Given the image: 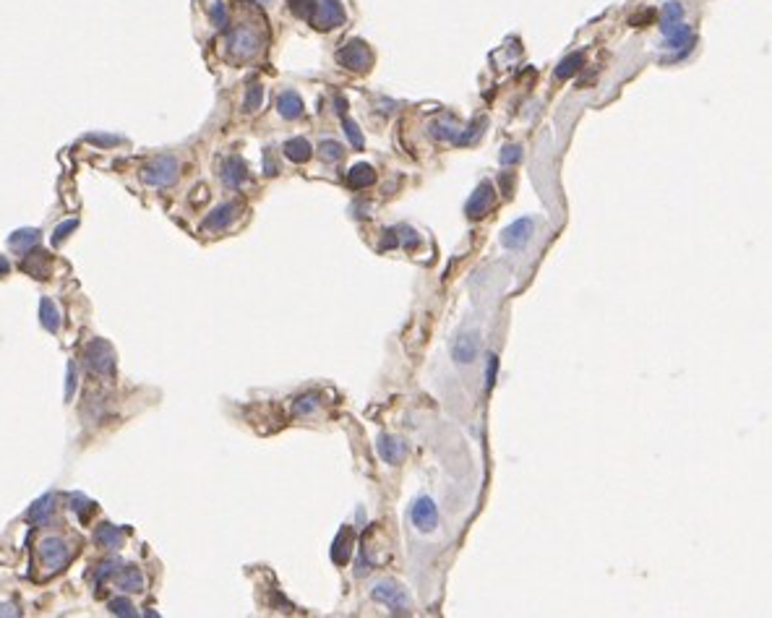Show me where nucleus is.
Here are the masks:
<instances>
[{
    "instance_id": "1",
    "label": "nucleus",
    "mask_w": 772,
    "mask_h": 618,
    "mask_svg": "<svg viewBox=\"0 0 772 618\" xmlns=\"http://www.w3.org/2000/svg\"><path fill=\"white\" fill-rule=\"evenodd\" d=\"M178 172H181V164L175 157L159 154L141 167V183L152 186V188H167L178 181Z\"/></svg>"
},
{
    "instance_id": "2",
    "label": "nucleus",
    "mask_w": 772,
    "mask_h": 618,
    "mask_svg": "<svg viewBox=\"0 0 772 618\" xmlns=\"http://www.w3.org/2000/svg\"><path fill=\"white\" fill-rule=\"evenodd\" d=\"M84 363L86 368L92 370V373H97V376H115V365H118L112 344L107 339H102V337H95V339L86 342Z\"/></svg>"
},
{
    "instance_id": "3",
    "label": "nucleus",
    "mask_w": 772,
    "mask_h": 618,
    "mask_svg": "<svg viewBox=\"0 0 772 618\" xmlns=\"http://www.w3.org/2000/svg\"><path fill=\"white\" fill-rule=\"evenodd\" d=\"M40 558H42L47 574H58L71 564L73 548H71L68 540H63L58 535H47V538L40 540Z\"/></svg>"
},
{
    "instance_id": "4",
    "label": "nucleus",
    "mask_w": 772,
    "mask_h": 618,
    "mask_svg": "<svg viewBox=\"0 0 772 618\" xmlns=\"http://www.w3.org/2000/svg\"><path fill=\"white\" fill-rule=\"evenodd\" d=\"M337 63L342 68L352 71V73H363L373 66V52L363 40H350V42H342L339 50H337Z\"/></svg>"
},
{
    "instance_id": "5",
    "label": "nucleus",
    "mask_w": 772,
    "mask_h": 618,
    "mask_svg": "<svg viewBox=\"0 0 772 618\" xmlns=\"http://www.w3.org/2000/svg\"><path fill=\"white\" fill-rule=\"evenodd\" d=\"M370 598L376 602H381V605H386V608H392V613H407V610H410V598H407V593H404L397 582H392V579L378 582L376 587L370 590Z\"/></svg>"
},
{
    "instance_id": "6",
    "label": "nucleus",
    "mask_w": 772,
    "mask_h": 618,
    "mask_svg": "<svg viewBox=\"0 0 772 618\" xmlns=\"http://www.w3.org/2000/svg\"><path fill=\"white\" fill-rule=\"evenodd\" d=\"M227 47H230V55L235 61H248L258 52L261 47V40H258L256 29L251 26H238L230 32V40H227Z\"/></svg>"
},
{
    "instance_id": "7",
    "label": "nucleus",
    "mask_w": 772,
    "mask_h": 618,
    "mask_svg": "<svg viewBox=\"0 0 772 618\" xmlns=\"http://www.w3.org/2000/svg\"><path fill=\"white\" fill-rule=\"evenodd\" d=\"M493 198H496L493 183L490 181L478 183V188L472 190L470 198H467V204H464V214L470 217V219H483V217L488 214L490 206H493Z\"/></svg>"
},
{
    "instance_id": "8",
    "label": "nucleus",
    "mask_w": 772,
    "mask_h": 618,
    "mask_svg": "<svg viewBox=\"0 0 772 618\" xmlns=\"http://www.w3.org/2000/svg\"><path fill=\"white\" fill-rule=\"evenodd\" d=\"M663 37H665V40H663V47L676 52V55H673V61L689 55L692 47H694V29H692L687 21H681V24H676L673 29H668Z\"/></svg>"
},
{
    "instance_id": "9",
    "label": "nucleus",
    "mask_w": 772,
    "mask_h": 618,
    "mask_svg": "<svg viewBox=\"0 0 772 618\" xmlns=\"http://www.w3.org/2000/svg\"><path fill=\"white\" fill-rule=\"evenodd\" d=\"M310 24L321 29V32H329V29H337V26L344 24V8L339 0H318L316 3V13H313V21Z\"/></svg>"
},
{
    "instance_id": "10",
    "label": "nucleus",
    "mask_w": 772,
    "mask_h": 618,
    "mask_svg": "<svg viewBox=\"0 0 772 618\" xmlns=\"http://www.w3.org/2000/svg\"><path fill=\"white\" fill-rule=\"evenodd\" d=\"M410 519L421 533H433L438 527V507L433 504V498L428 496L418 498L410 507Z\"/></svg>"
},
{
    "instance_id": "11",
    "label": "nucleus",
    "mask_w": 772,
    "mask_h": 618,
    "mask_svg": "<svg viewBox=\"0 0 772 618\" xmlns=\"http://www.w3.org/2000/svg\"><path fill=\"white\" fill-rule=\"evenodd\" d=\"M241 214V204L238 201H227V204H219L217 209H212L206 219L201 222V230L204 232H222L227 230L235 219Z\"/></svg>"
},
{
    "instance_id": "12",
    "label": "nucleus",
    "mask_w": 772,
    "mask_h": 618,
    "mask_svg": "<svg viewBox=\"0 0 772 618\" xmlns=\"http://www.w3.org/2000/svg\"><path fill=\"white\" fill-rule=\"evenodd\" d=\"M532 230H535L532 217H519V219H514L507 230L501 232V246H504V248H512V250L524 248L532 238Z\"/></svg>"
},
{
    "instance_id": "13",
    "label": "nucleus",
    "mask_w": 772,
    "mask_h": 618,
    "mask_svg": "<svg viewBox=\"0 0 772 618\" xmlns=\"http://www.w3.org/2000/svg\"><path fill=\"white\" fill-rule=\"evenodd\" d=\"M478 352H481V337H478V332H462V334H457V339L452 342V358H454V363H459V365L472 363L478 358Z\"/></svg>"
},
{
    "instance_id": "14",
    "label": "nucleus",
    "mask_w": 772,
    "mask_h": 618,
    "mask_svg": "<svg viewBox=\"0 0 772 618\" xmlns=\"http://www.w3.org/2000/svg\"><path fill=\"white\" fill-rule=\"evenodd\" d=\"M219 178H222V183L227 186V188H232V190L243 188V186L248 183V164L243 162V159L238 154H230L222 162Z\"/></svg>"
},
{
    "instance_id": "15",
    "label": "nucleus",
    "mask_w": 772,
    "mask_h": 618,
    "mask_svg": "<svg viewBox=\"0 0 772 618\" xmlns=\"http://www.w3.org/2000/svg\"><path fill=\"white\" fill-rule=\"evenodd\" d=\"M21 269H24L29 277H35V279H47L52 272V253L40 250L35 246L32 250H26L24 261H21Z\"/></svg>"
},
{
    "instance_id": "16",
    "label": "nucleus",
    "mask_w": 772,
    "mask_h": 618,
    "mask_svg": "<svg viewBox=\"0 0 772 618\" xmlns=\"http://www.w3.org/2000/svg\"><path fill=\"white\" fill-rule=\"evenodd\" d=\"M52 511H55V493H52V490H47L44 496H40L35 501V504H32V507L26 509L24 519L29 524H47V522H50Z\"/></svg>"
},
{
    "instance_id": "17",
    "label": "nucleus",
    "mask_w": 772,
    "mask_h": 618,
    "mask_svg": "<svg viewBox=\"0 0 772 618\" xmlns=\"http://www.w3.org/2000/svg\"><path fill=\"white\" fill-rule=\"evenodd\" d=\"M303 99L298 92H292V89H284V92H279L277 95V112H279V118L282 121H298L303 115Z\"/></svg>"
},
{
    "instance_id": "18",
    "label": "nucleus",
    "mask_w": 772,
    "mask_h": 618,
    "mask_svg": "<svg viewBox=\"0 0 772 618\" xmlns=\"http://www.w3.org/2000/svg\"><path fill=\"white\" fill-rule=\"evenodd\" d=\"M376 449H378V456H381L386 464H399L404 459V454H407V447H404L399 438L389 436V433H381V436H378Z\"/></svg>"
},
{
    "instance_id": "19",
    "label": "nucleus",
    "mask_w": 772,
    "mask_h": 618,
    "mask_svg": "<svg viewBox=\"0 0 772 618\" xmlns=\"http://www.w3.org/2000/svg\"><path fill=\"white\" fill-rule=\"evenodd\" d=\"M123 540H126V530H123V527H115V524H110V522H102L95 530V543L97 545H102V548L118 550L123 545Z\"/></svg>"
},
{
    "instance_id": "20",
    "label": "nucleus",
    "mask_w": 772,
    "mask_h": 618,
    "mask_svg": "<svg viewBox=\"0 0 772 618\" xmlns=\"http://www.w3.org/2000/svg\"><path fill=\"white\" fill-rule=\"evenodd\" d=\"M115 584L123 593H144V574L138 566H121L115 574Z\"/></svg>"
},
{
    "instance_id": "21",
    "label": "nucleus",
    "mask_w": 772,
    "mask_h": 618,
    "mask_svg": "<svg viewBox=\"0 0 772 618\" xmlns=\"http://www.w3.org/2000/svg\"><path fill=\"white\" fill-rule=\"evenodd\" d=\"M40 238H42V232L37 230V227H21V230L11 232L8 246L16 253H26V250H32L40 243Z\"/></svg>"
},
{
    "instance_id": "22",
    "label": "nucleus",
    "mask_w": 772,
    "mask_h": 618,
    "mask_svg": "<svg viewBox=\"0 0 772 618\" xmlns=\"http://www.w3.org/2000/svg\"><path fill=\"white\" fill-rule=\"evenodd\" d=\"M310 154H313V146H310L308 138L295 136V138H290V141H284V157H287L290 162H295V164L308 162Z\"/></svg>"
},
{
    "instance_id": "23",
    "label": "nucleus",
    "mask_w": 772,
    "mask_h": 618,
    "mask_svg": "<svg viewBox=\"0 0 772 618\" xmlns=\"http://www.w3.org/2000/svg\"><path fill=\"white\" fill-rule=\"evenodd\" d=\"M40 324H42V329L44 332H50V334H58V329H61V324H63L61 310H58V305H55L50 298H42V301H40Z\"/></svg>"
},
{
    "instance_id": "24",
    "label": "nucleus",
    "mask_w": 772,
    "mask_h": 618,
    "mask_svg": "<svg viewBox=\"0 0 772 618\" xmlns=\"http://www.w3.org/2000/svg\"><path fill=\"white\" fill-rule=\"evenodd\" d=\"M376 183V170L370 167V164L361 162V164H355L350 172H347V186L355 190H363V188H368V186H373Z\"/></svg>"
},
{
    "instance_id": "25",
    "label": "nucleus",
    "mask_w": 772,
    "mask_h": 618,
    "mask_svg": "<svg viewBox=\"0 0 772 618\" xmlns=\"http://www.w3.org/2000/svg\"><path fill=\"white\" fill-rule=\"evenodd\" d=\"M684 21V6L678 0H668L665 6L661 8V32L665 35L668 29H673L676 24Z\"/></svg>"
},
{
    "instance_id": "26",
    "label": "nucleus",
    "mask_w": 772,
    "mask_h": 618,
    "mask_svg": "<svg viewBox=\"0 0 772 618\" xmlns=\"http://www.w3.org/2000/svg\"><path fill=\"white\" fill-rule=\"evenodd\" d=\"M350 553H352V530H350V527H344L342 533L337 535L334 548H332V561L342 566V564H347V561H350Z\"/></svg>"
},
{
    "instance_id": "27",
    "label": "nucleus",
    "mask_w": 772,
    "mask_h": 618,
    "mask_svg": "<svg viewBox=\"0 0 772 618\" xmlns=\"http://www.w3.org/2000/svg\"><path fill=\"white\" fill-rule=\"evenodd\" d=\"M582 66H584V52H572V55H567V58L556 66V78L558 81H567V78H572L574 73H579Z\"/></svg>"
},
{
    "instance_id": "28",
    "label": "nucleus",
    "mask_w": 772,
    "mask_h": 618,
    "mask_svg": "<svg viewBox=\"0 0 772 618\" xmlns=\"http://www.w3.org/2000/svg\"><path fill=\"white\" fill-rule=\"evenodd\" d=\"M459 131L462 128H459L454 121H447V118H444V121H436L430 126V136L438 138V141H452V144H454L457 136H459Z\"/></svg>"
},
{
    "instance_id": "29",
    "label": "nucleus",
    "mask_w": 772,
    "mask_h": 618,
    "mask_svg": "<svg viewBox=\"0 0 772 618\" xmlns=\"http://www.w3.org/2000/svg\"><path fill=\"white\" fill-rule=\"evenodd\" d=\"M318 407H321V396L310 392V394H303L292 402V415H295V418H306L310 412H316Z\"/></svg>"
},
{
    "instance_id": "30",
    "label": "nucleus",
    "mask_w": 772,
    "mask_h": 618,
    "mask_svg": "<svg viewBox=\"0 0 772 618\" xmlns=\"http://www.w3.org/2000/svg\"><path fill=\"white\" fill-rule=\"evenodd\" d=\"M206 13H209L212 26H217V29H227L230 26V11H227V6H224L222 0H212Z\"/></svg>"
},
{
    "instance_id": "31",
    "label": "nucleus",
    "mask_w": 772,
    "mask_h": 618,
    "mask_svg": "<svg viewBox=\"0 0 772 618\" xmlns=\"http://www.w3.org/2000/svg\"><path fill=\"white\" fill-rule=\"evenodd\" d=\"M483 128H485V118H475V121L467 126V128L459 131V136H457L454 144L457 146H467V144H475L478 138H481Z\"/></svg>"
},
{
    "instance_id": "32",
    "label": "nucleus",
    "mask_w": 772,
    "mask_h": 618,
    "mask_svg": "<svg viewBox=\"0 0 772 618\" xmlns=\"http://www.w3.org/2000/svg\"><path fill=\"white\" fill-rule=\"evenodd\" d=\"M68 504H71V509H73V511L78 514V519H81V522H84V519H89V514H92V511L97 509L95 501H92V498H86L84 493H78V490L68 496Z\"/></svg>"
},
{
    "instance_id": "33",
    "label": "nucleus",
    "mask_w": 772,
    "mask_h": 618,
    "mask_svg": "<svg viewBox=\"0 0 772 618\" xmlns=\"http://www.w3.org/2000/svg\"><path fill=\"white\" fill-rule=\"evenodd\" d=\"M344 154V146L339 144V141H332V138H326V141H321L318 144V157L324 159V162H339Z\"/></svg>"
},
{
    "instance_id": "34",
    "label": "nucleus",
    "mask_w": 772,
    "mask_h": 618,
    "mask_svg": "<svg viewBox=\"0 0 772 618\" xmlns=\"http://www.w3.org/2000/svg\"><path fill=\"white\" fill-rule=\"evenodd\" d=\"M316 3L318 0H287V6H290V11L295 13L298 18H303V21H313V13H316Z\"/></svg>"
},
{
    "instance_id": "35",
    "label": "nucleus",
    "mask_w": 772,
    "mask_h": 618,
    "mask_svg": "<svg viewBox=\"0 0 772 618\" xmlns=\"http://www.w3.org/2000/svg\"><path fill=\"white\" fill-rule=\"evenodd\" d=\"M121 566H123V564H121V558H107V561H102V564L97 566V571H95V582H97V587H99V584H102V582H107L110 576L118 574V571H121Z\"/></svg>"
},
{
    "instance_id": "36",
    "label": "nucleus",
    "mask_w": 772,
    "mask_h": 618,
    "mask_svg": "<svg viewBox=\"0 0 772 618\" xmlns=\"http://www.w3.org/2000/svg\"><path fill=\"white\" fill-rule=\"evenodd\" d=\"M107 608H110L112 616H121V618H136V608H133V602L128 600V598H112L110 602H107Z\"/></svg>"
},
{
    "instance_id": "37",
    "label": "nucleus",
    "mask_w": 772,
    "mask_h": 618,
    "mask_svg": "<svg viewBox=\"0 0 772 618\" xmlns=\"http://www.w3.org/2000/svg\"><path fill=\"white\" fill-rule=\"evenodd\" d=\"M264 102V86L261 84H251L248 92H246V99H243V110L246 112H256Z\"/></svg>"
},
{
    "instance_id": "38",
    "label": "nucleus",
    "mask_w": 772,
    "mask_h": 618,
    "mask_svg": "<svg viewBox=\"0 0 772 618\" xmlns=\"http://www.w3.org/2000/svg\"><path fill=\"white\" fill-rule=\"evenodd\" d=\"M342 128H344V136H347V141H350V144L355 146V149H363L366 138H363V133H361V126L352 121V118L342 115Z\"/></svg>"
},
{
    "instance_id": "39",
    "label": "nucleus",
    "mask_w": 772,
    "mask_h": 618,
    "mask_svg": "<svg viewBox=\"0 0 772 618\" xmlns=\"http://www.w3.org/2000/svg\"><path fill=\"white\" fill-rule=\"evenodd\" d=\"M498 162L504 164V167H514V164H519L522 162V146L519 144H507L504 149H501Z\"/></svg>"
},
{
    "instance_id": "40",
    "label": "nucleus",
    "mask_w": 772,
    "mask_h": 618,
    "mask_svg": "<svg viewBox=\"0 0 772 618\" xmlns=\"http://www.w3.org/2000/svg\"><path fill=\"white\" fill-rule=\"evenodd\" d=\"M73 230H78V219H66V222H61L58 227H55V230H52L50 243L55 246V248H58V246H61V243L66 241V238H68V235Z\"/></svg>"
},
{
    "instance_id": "41",
    "label": "nucleus",
    "mask_w": 772,
    "mask_h": 618,
    "mask_svg": "<svg viewBox=\"0 0 772 618\" xmlns=\"http://www.w3.org/2000/svg\"><path fill=\"white\" fill-rule=\"evenodd\" d=\"M76 387H78V368H76V363L71 360L68 368H66V402H71V399H73V394H76Z\"/></svg>"
},
{
    "instance_id": "42",
    "label": "nucleus",
    "mask_w": 772,
    "mask_h": 618,
    "mask_svg": "<svg viewBox=\"0 0 772 618\" xmlns=\"http://www.w3.org/2000/svg\"><path fill=\"white\" fill-rule=\"evenodd\" d=\"M496 378H498V358L490 352L488 355V365H485V389H493L496 387Z\"/></svg>"
},
{
    "instance_id": "43",
    "label": "nucleus",
    "mask_w": 772,
    "mask_h": 618,
    "mask_svg": "<svg viewBox=\"0 0 772 618\" xmlns=\"http://www.w3.org/2000/svg\"><path fill=\"white\" fill-rule=\"evenodd\" d=\"M86 141H89V144H97V146H118V144H123L121 136H102V133H89Z\"/></svg>"
},
{
    "instance_id": "44",
    "label": "nucleus",
    "mask_w": 772,
    "mask_h": 618,
    "mask_svg": "<svg viewBox=\"0 0 772 618\" xmlns=\"http://www.w3.org/2000/svg\"><path fill=\"white\" fill-rule=\"evenodd\" d=\"M0 616L18 618V616H21V610H18L16 605H13V602H3V605H0Z\"/></svg>"
},
{
    "instance_id": "45",
    "label": "nucleus",
    "mask_w": 772,
    "mask_h": 618,
    "mask_svg": "<svg viewBox=\"0 0 772 618\" xmlns=\"http://www.w3.org/2000/svg\"><path fill=\"white\" fill-rule=\"evenodd\" d=\"M264 170H266V175H277L275 162H272V152H269V149H266V154H264Z\"/></svg>"
},
{
    "instance_id": "46",
    "label": "nucleus",
    "mask_w": 772,
    "mask_h": 618,
    "mask_svg": "<svg viewBox=\"0 0 772 618\" xmlns=\"http://www.w3.org/2000/svg\"><path fill=\"white\" fill-rule=\"evenodd\" d=\"M11 272V261L6 256H0V277H6Z\"/></svg>"
},
{
    "instance_id": "47",
    "label": "nucleus",
    "mask_w": 772,
    "mask_h": 618,
    "mask_svg": "<svg viewBox=\"0 0 772 618\" xmlns=\"http://www.w3.org/2000/svg\"><path fill=\"white\" fill-rule=\"evenodd\" d=\"M334 104H337V112H339V115H344V110H347V99H342V97H334Z\"/></svg>"
},
{
    "instance_id": "48",
    "label": "nucleus",
    "mask_w": 772,
    "mask_h": 618,
    "mask_svg": "<svg viewBox=\"0 0 772 618\" xmlns=\"http://www.w3.org/2000/svg\"><path fill=\"white\" fill-rule=\"evenodd\" d=\"M258 3H264V6H266V3H272V0H258Z\"/></svg>"
}]
</instances>
